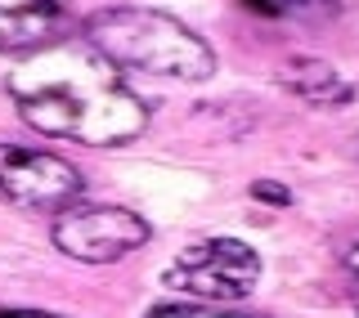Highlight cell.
I'll use <instances>...</instances> for the list:
<instances>
[{
  "instance_id": "8",
  "label": "cell",
  "mask_w": 359,
  "mask_h": 318,
  "mask_svg": "<svg viewBox=\"0 0 359 318\" xmlns=\"http://www.w3.org/2000/svg\"><path fill=\"white\" fill-rule=\"evenodd\" d=\"M261 18H297V22H328L341 14V0H243Z\"/></svg>"
},
{
  "instance_id": "10",
  "label": "cell",
  "mask_w": 359,
  "mask_h": 318,
  "mask_svg": "<svg viewBox=\"0 0 359 318\" xmlns=\"http://www.w3.org/2000/svg\"><path fill=\"white\" fill-rule=\"evenodd\" d=\"M252 198L265 202V207H292V202H297V193H292L287 184H278V179H256V184H252Z\"/></svg>"
},
{
  "instance_id": "13",
  "label": "cell",
  "mask_w": 359,
  "mask_h": 318,
  "mask_svg": "<svg viewBox=\"0 0 359 318\" xmlns=\"http://www.w3.org/2000/svg\"><path fill=\"white\" fill-rule=\"evenodd\" d=\"M355 148H359V139H355Z\"/></svg>"
},
{
  "instance_id": "9",
  "label": "cell",
  "mask_w": 359,
  "mask_h": 318,
  "mask_svg": "<svg viewBox=\"0 0 359 318\" xmlns=\"http://www.w3.org/2000/svg\"><path fill=\"white\" fill-rule=\"evenodd\" d=\"M149 318H269V314L229 310L224 300H166V305H153Z\"/></svg>"
},
{
  "instance_id": "7",
  "label": "cell",
  "mask_w": 359,
  "mask_h": 318,
  "mask_svg": "<svg viewBox=\"0 0 359 318\" xmlns=\"http://www.w3.org/2000/svg\"><path fill=\"white\" fill-rule=\"evenodd\" d=\"M278 85L292 90L297 99H306V104H319V108H337V104H355L359 99V85L346 81L328 59H292V63H283L278 67Z\"/></svg>"
},
{
  "instance_id": "4",
  "label": "cell",
  "mask_w": 359,
  "mask_h": 318,
  "mask_svg": "<svg viewBox=\"0 0 359 318\" xmlns=\"http://www.w3.org/2000/svg\"><path fill=\"white\" fill-rule=\"evenodd\" d=\"M54 247L67 260H81V265H112V260H126L130 251H140L153 237V224L130 207H63L54 220Z\"/></svg>"
},
{
  "instance_id": "1",
  "label": "cell",
  "mask_w": 359,
  "mask_h": 318,
  "mask_svg": "<svg viewBox=\"0 0 359 318\" xmlns=\"http://www.w3.org/2000/svg\"><path fill=\"white\" fill-rule=\"evenodd\" d=\"M5 90L22 126L86 148H121L140 139L153 121V108L90 45L59 41L50 50L27 54L9 72Z\"/></svg>"
},
{
  "instance_id": "11",
  "label": "cell",
  "mask_w": 359,
  "mask_h": 318,
  "mask_svg": "<svg viewBox=\"0 0 359 318\" xmlns=\"http://www.w3.org/2000/svg\"><path fill=\"white\" fill-rule=\"evenodd\" d=\"M341 265H346V269H351V274L359 278V233H355V237H351V242H346V247H341Z\"/></svg>"
},
{
  "instance_id": "2",
  "label": "cell",
  "mask_w": 359,
  "mask_h": 318,
  "mask_svg": "<svg viewBox=\"0 0 359 318\" xmlns=\"http://www.w3.org/2000/svg\"><path fill=\"white\" fill-rule=\"evenodd\" d=\"M90 50H99L117 72H140L157 81H207L216 76V50L189 22L166 9H99L81 22Z\"/></svg>"
},
{
  "instance_id": "6",
  "label": "cell",
  "mask_w": 359,
  "mask_h": 318,
  "mask_svg": "<svg viewBox=\"0 0 359 318\" xmlns=\"http://www.w3.org/2000/svg\"><path fill=\"white\" fill-rule=\"evenodd\" d=\"M72 36L59 0H0V54H36Z\"/></svg>"
},
{
  "instance_id": "3",
  "label": "cell",
  "mask_w": 359,
  "mask_h": 318,
  "mask_svg": "<svg viewBox=\"0 0 359 318\" xmlns=\"http://www.w3.org/2000/svg\"><path fill=\"white\" fill-rule=\"evenodd\" d=\"M261 256L243 237H198L166 265L162 282L171 291H184V300H247L261 287Z\"/></svg>"
},
{
  "instance_id": "14",
  "label": "cell",
  "mask_w": 359,
  "mask_h": 318,
  "mask_svg": "<svg viewBox=\"0 0 359 318\" xmlns=\"http://www.w3.org/2000/svg\"><path fill=\"white\" fill-rule=\"evenodd\" d=\"M355 318H359V314H355Z\"/></svg>"
},
{
  "instance_id": "12",
  "label": "cell",
  "mask_w": 359,
  "mask_h": 318,
  "mask_svg": "<svg viewBox=\"0 0 359 318\" xmlns=\"http://www.w3.org/2000/svg\"><path fill=\"white\" fill-rule=\"evenodd\" d=\"M0 318H63V314H50V310H0Z\"/></svg>"
},
{
  "instance_id": "5",
  "label": "cell",
  "mask_w": 359,
  "mask_h": 318,
  "mask_svg": "<svg viewBox=\"0 0 359 318\" xmlns=\"http://www.w3.org/2000/svg\"><path fill=\"white\" fill-rule=\"evenodd\" d=\"M0 193L22 211H63L76 207L86 179L72 162L22 144H0Z\"/></svg>"
}]
</instances>
